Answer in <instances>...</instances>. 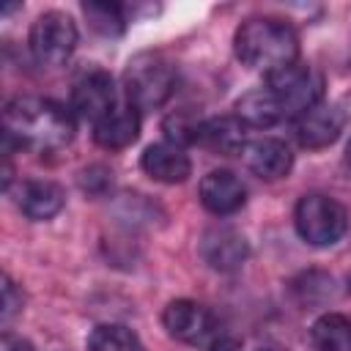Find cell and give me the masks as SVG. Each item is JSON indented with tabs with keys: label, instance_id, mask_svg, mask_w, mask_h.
<instances>
[{
	"label": "cell",
	"instance_id": "cell-1",
	"mask_svg": "<svg viewBox=\"0 0 351 351\" xmlns=\"http://www.w3.org/2000/svg\"><path fill=\"white\" fill-rule=\"evenodd\" d=\"M3 137L30 151H58L74 137V112L55 99L16 96L3 110Z\"/></svg>",
	"mask_w": 351,
	"mask_h": 351
},
{
	"label": "cell",
	"instance_id": "cell-2",
	"mask_svg": "<svg viewBox=\"0 0 351 351\" xmlns=\"http://www.w3.org/2000/svg\"><path fill=\"white\" fill-rule=\"evenodd\" d=\"M233 49L244 66L263 71V77L299 63V36L285 19L277 16L244 19L236 27Z\"/></svg>",
	"mask_w": 351,
	"mask_h": 351
},
{
	"label": "cell",
	"instance_id": "cell-3",
	"mask_svg": "<svg viewBox=\"0 0 351 351\" xmlns=\"http://www.w3.org/2000/svg\"><path fill=\"white\" fill-rule=\"evenodd\" d=\"M123 96L134 110L162 107L176 88V66L162 52H137L123 69Z\"/></svg>",
	"mask_w": 351,
	"mask_h": 351
},
{
	"label": "cell",
	"instance_id": "cell-4",
	"mask_svg": "<svg viewBox=\"0 0 351 351\" xmlns=\"http://www.w3.org/2000/svg\"><path fill=\"white\" fill-rule=\"evenodd\" d=\"M293 228L310 247H332L343 239L348 228V214L343 203L324 192H310L299 197L293 208Z\"/></svg>",
	"mask_w": 351,
	"mask_h": 351
},
{
	"label": "cell",
	"instance_id": "cell-5",
	"mask_svg": "<svg viewBox=\"0 0 351 351\" xmlns=\"http://www.w3.org/2000/svg\"><path fill=\"white\" fill-rule=\"evenodd\" d=\"M77 41H80V33L74 19L66 11H55V8L38 14L27 33V47L33 60L47 69L63 66L74 55Z\"/></svg>",
	"mask_w": 351,
	"mask_h": 351
},
{
	"label": "cell",
	"instance_id": "cell-6",
	"mask_svg": "<svg viewBox=\"0 0 351 351\" xmlns=\"http://www.w3.org/2000/svg\"><path fill=\"white\" fill-rule=\"evenodd\" d=\"M266 88L277 96L285 121H296L299 115L324 101V77L302 60L274 74H266Z\"/></svg>",
	"mask_w": 351,
	"mask_h": 351
},
{
	"label": "cell",
	"instance_id": "cell-7",
	"mask_svg": "<svg viewBox=\"0 0 351 351\" xmlns=\"http://www.w3.org/2000/svg\"><path fill=\"white\" fill-rule=\"evenodd\" d=\"M118 104V88L110 71L104 69H88L77 77L71 88V112L80 121H88L90 126L99 123L112 107Z\"/></svg>",
	"mask_w": 351,
	"mask_h": 351
},
{
	"label": "cell",
	"instance_id": "cell-8",
	"mask_svg": "<svg viewBox=\"0 0 351 351\" xmlns=\"http://www.w3.org/2000/svg\"><path fill=\"white\" fill-rule=\"evenodd\" d=\"M162 326L186 346H208L214 340V315L192 299H173L162 313Z\"/></svg>",
	"mask_w": 351,
	"mask_h": 351
},
{
	"label": "cell",
	"instance_id": "cell-9",
	"mask_svg": "<svg viewBox=\"0 0 351 351\" xmlns=\"http://www.w3.org/2000/svg\"><path fill=\"white\" fill-rule=\"evenodd\" d=\"M200 203L214 217H230L247 203V186L233 170H211L197 186Z\"/></svg>",
	"mask_w": 351,
	"mask_h": 351
},
{
	"label": "cell",
	"instance_id": "cell-10",
	"mask_svg": "<svg viewBox=\"0 0 351 351\" xmlns=\"http://www.w3.org/2000/svg\"><path fill=\"white\" fill-rule=\"evenodd\" d=\"M250 255L247 239L228 225H214L200 236V258L214 271H236Z\"/></svg>",
	"mask_w": 351,
	"mask_h": 351
},
{
	"label": "cell",
	"instance_id": "cell-11",
	"mask_svg": "<svg viewBox=\"0 0 351 351\" xmlns=\"http://www.w3.org/2000/svg\"><path fill=\"white\" fill-rule=\"evenodd\" d=\"M346 126V115L337 104H315L313 110H307L304 115L296 118V140L302 148H310V151H318V148H326L332 145L340 132Z\"/></svg>",
	"mask_w": 351,
	"mask_h": 351
},
{
	"label": "cell",
	"instance_id": "cell-12",
	"mask_svg": "<svg viewBox=\"0 0 351 351\" xmlns=\"http://www.w3.org/2000/svg\"><path fill=\"white\" fill-rule=\"evenodd\" d=\"M241 159L247 165L250 173H255L258 178L263 181H277V178H285L293 167V154L291 148L277 140V137H258V140H250L247 148L241 151Z\"/></svg>",
	"mask_w": 351,
	"mask_h": 351
},
{
	"label": "cell",
	"instance_id": "cell-13",
	"mask_svg": "<svg viewBox=\"0 0 351 351\" xmlns=\"http://www.w3.org/2000/svg\"><path fill=\"white\" fill-rule=\"evenodd\" d=\"M16 206L27 219L44 222L60 214V208L66 206V192L49 178H25L16 186Z\"/></svg>",
	"mask_w": 351,
	"mask_h": 351
},
{
	"label": "cell",
	"instance_id": "cell-14",
	"mask_svg": "<svg viewBox=\"0 0 351 351\" xmlns=\"http://www.w3.org/2000/svg\"><path fill=\"white\" fill-rule=\"evenodd\" d=\"M140 167L145 176H151L159 184H181L192 173V162H189L186 151L167 140L151 143L140 156Z\"/></svg>",
	"mask_w": 351,
	"mask_h": 351
},
{
	"label": "cell",
	"instance_id": "cell-15",
	"mask_svg": "<svg viewBox=\"0 0 351 351\" xmlns=\"http://www.w3.org/2000/svg\"><path fill=\"white\" fill-rule=\"evenodd\" d=\"M140 134V110H134L129 101H118L99 123H93V143L104 151H121L129 148Z\"/></svg>",
	"mask_w": 351,
	"mask_h": 351
},
{
	"label": "cell",
	"instance_id": "cell-16",
	"mask_svg": "<svg viewBox=\"0 0 351 351\" xmlns=\"http://www.w3.org/2000/svg\"><path fill=\"white\" fill-rule=\"evenodd\" d=\"M233 110H236L233 115H236L247 129H250V126H252V129H269V126H277V123L285 121V112H282L277 96H274L266 85L241 93V96L236 99Z\"/></svg>",
	"mask_w": 351,
	"mask_h": 351
},
{
	"label": "cell",
	"instance_id": "cell-17",
	"mask_svg": "<svg viewBox=\"0 0 351 351\" xmlns=\"http://www.w3.org/2000/svg\"><path fill=\"white\" fill-rule=\"evenodd\" d=\"M247 126L236 115H219V118H206L203 132H200V145H206L214 154L233 156L247 148Z\"/></svg>",
	"mask_w": 351,
	"mask_h": 351
},
{
	"label": "cell",
	"instance_id": "cell-18",
	"mask_svg": "<svg viewBox=\"0 0 351 351\" xmlns=\"http://www.w3.org/2000/svg\"><path fill=\"white\" fill-rule=\"evenodd\" d=\"M310 343L315 351H351V318L343 313H324L310 326Z\"/></svg>",
	"mask_w": 351,
	"mask_h": 351
},
{
	"label": "cell",
	"instance_id": "cell-19",
	"mask_svg": "<svg viewBox=\"0 0 351 351\" xmlns=\"http://www.w3.org/2000/svg\"><path fill=\"white\" fill-rule=\"evenodd\" d=\"M88 351H145L140 337L123 324H99L88 335Z\"/></svg>",
	"mask_w": 351,
	"mask_h": 351
},
{
	"label": "cell",
	"instance_id": "cell-20",
	"mask_svg": "<svg viewBox=\"0 0 351 351\" xmlns=\"http://www.w3.org/2000/svg\"><path fill=\"white\" fill-rule=\"evenodd\" d=\"M203 123H206V118H200L197 112H192V110H176V112H170L162 121V132H165V140L167 143L186 148V145H200Z\"/></svg>",
	"mask_w": 351,
	"mask_h": 351
},
{
	"label": "cell",
	"instance_id": "cell-21",
	"mask_svg": "<svg viewBox=\"0 0 351 351\" xmlns=\"http://www.w3.org/2000/svg\"><path fill=\"white\" fill-rule=\"evenodd\" d=\"M82 14L90 25V30H96L99 36L104 38H115L126 30V14L118 3H99V0H90V3H82Z\"/></svg>",
	"mask_w": 351,
	"mask_h": 351
},
{
	"label": "cell",
	"instance_id": "cell-22",
	"mask_svg": "<svg viewBox=\"0 0 351 351\" xmlns=\"http://www.w3.org/2000/svg\"><path fill=\"white\" fill-rule=\"evenodd\" d=\"M80 186L88 195H104L112 186V173L104 165H90V167H85L80 173Z\"/></svg>",
	"mask_w": 351,
	"mask_h": 351
},
{
	"label": "cell",
	"instance_id": "cell-23",
	"mask_svg": "<svg viewBox=\"0 0 351 351\" xmlns=\"http://www.w3.org/2000/svg\"><path fill=\"white\" fill-rule=\"evenodd\" d=\"M22 291L16 288V282L8 277V274H3V310H0V315H3V324H8L19 310H22Z\"/></svg>",
	"mask_w": 351,
	"mask_h": 351
},
{
	"label": "cell",
	"instance_id": "cell-24",
	"mask_svg": "<svg viewBox=\"0 0 351 351\" xmlns=\"http://www.w3.org/2000/svg\"><path fill=\"white\" fill-rule=\"evenodd\" d=\"M0 351H33V343L22 335H14V332H3L0 337Z\"/></svg>",
	"mask_w": 351,
	"mask_h": 351
},
{
	"label": "cell",
	"instance_id": "cell-25",
	"mask_svg": "<svg viewBox=\"0 0 351 351\" xmlns=\"http://www.w3.org/2000/svg\"><path fill=\"white\" fill-rule=\"evenodd\" d=\"M206 351H244V348H241V340H236L230 335H219L206 346Z\"/></svg>",
	"mask_w": 351,
	"mask_h": 351
},
{
	"label": "cell",
	"instance_id": "cell-26",
	"mask_svg": "<svg viewBox=\"0 0 351 351\" xmlns=\"http://www.w3.org/2000/svg\"><path fill=\"white\" fill-rule=\"evenodd\" d=\"M346 165H348V170H351V140H348V145H346Z\"/></svg>",
	"mask_w": 351,
	"mask_h": 351
},
{
	"label": "cell",
	"instance_id": "cell-27",
	"mask_svg": "<svg viewBox=\"0 0 351 351\" xmlns=\"http://www.w3.org/2000/svg\"><path fill=\"white\" fill-rule=\"evenodd\" d=\"M266 351H269V348H266Z\"/></svg>",
	"mask_w": 351,
	"mask_h": 351
}]
</instances>
